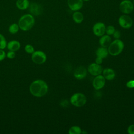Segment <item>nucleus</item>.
Returning a JSON list of instances; mask_svg holds the SVG:
<instances>
[{"mask_svg":"<svg viewBox=\"0 0 134 134\" xmlns=\"http://www.w3.org/2000/svg\"><path fill=\"white\" fill-rule=\"evenodd\" d=\"M29 91L34 96L41 97L47 94L48 91V86L43 80H37L31 83Z\"/></svg>","mask_w":134,"mask_h":134,"instance_id":"f257e3e1","label":"nucleus"},{"mask_svg":"<svg viewBox=\"0 0 134 134\" xmlns=\"http://www.w3.org/2000/svg\"><path fill=\"white\" fill-rule=\"evenodd\" d=\"M35 23L34 17L29 14L23 15L18 20V26L20 29L23 31H28L31 29Z\"/></svg>","mask_w":134,"mask_h":134,"instance_id":"f03ea898","label":"nucleus"},{"mask_svg":"<svg viewBox=\"0 0 134 134\" xmlns=\"http://www.w3.org/2000/svg\"><path fill=\"white\" fill-rule=\"evenodd\" d=\"M108 47V53L113 56H117L122 51L124 44L121 40L117 39L111 42Z\"/></svg>","mask_w":134,"mask_h":134,"instance_id":"7ed1b4c3","label":"nucleus"},{"mask_svg":"<svg viewBox=\"0 0 134 134\" xmlns=\"http://www.w3.org/2000/svg\"><path fill=\"white\" fill-rule=\"evenodd\" d=\"M70 102L75 107H82L86 104V97L84 94L81 93H75L71 96Z\"/></svg>","mask_w":134,"mask_h":134,"instance_id":"20e7f679","label":"nucleus"},{"mask_svg":"<svg viewBox=\"0 0 134 134\" xmlns=\"http://www.w3.org/2000/svg\"><path fill=\"white\" fill-rule=\"evenodd\" d=\"M31 59L35 63L40 64L46 62L47 57L45 53L42 51H35L32 53Z\"/></svg>","mask_w":134,"mask_h":134,"instance_id":"39448f33","label":"nucleus"},{"mask_svg":"<svg viewBox=\"0 0 134 134\" xmlns=\"http://www.w3.org/2000/svg\"><path fill=\"white\" fill-rule=\"evenodd\" d=\"M133 9L134 5L129 0H124L119 4V10L124 14H130L133 11Z\"/></svg>","mask_w":134,"mask_h":134,"instance_id":"423d86ee","label":"nucleus"},{"mask_svg":"<svg viewBox=\"0 0 134 134\" xmlns=\"http://www.w3.org/2000/svg\"><path fill=\"white\" fill-rule=\"evenodd\" d=\"M118 23L122 28L128 29L132 27L133 21L130 16L126 15H123L119 17L118 19Z\"/></svg>","mask_w":134,"mask_h":134,"instance_id":"0eeeda50","label":"nucleus"},{"mask_svg":"<svg viewBox=\"0 0 134 134\" xmlns=\"http://www.w3.org/2000/svg\"><path fill=\"white\" fill-rule=\"evenodd\" d=\"M106 30L105 25L102 22H97L94 24L93 27V31L95 35L101 37L104 35Z\"/></svg>","mask_w":134,"mask_h":134,"instance_id":"6e6552de","label":"nucleus"},{"mask_svg":"<svg viewBox=\"0 0 134 134\" xmlns=\"http://www.w3.org/2000/svg\"><path fill=\"white\" fill-rule=\"evenodd\" d=\"M106 83V79L100 74L95 76V77L93 81V86L94 88L96 90H98L102 88Z\"/></svg>","mask_w":134,"mask_h":134,"instance_id":"1a4fd4ad","label":"nucleus"},{"mask_svg":"<svg viewBox=\"0 0 134 134\" xmlns=\"http://www.w3.org/2000/svg\"><path fill=\"white\" fill-rule=\"evenodd\" d=\"M87 70L91 75L97 76L100 74L103 70L100 64H98L96 63H93L88 66Z\"/></svg>","mask_w":134,"mask_h":134,"instance_id":"9d476101","label":"nucleus"},{"mask_svg":"<svg viewBox=\"0 0 134 134\" xmlns=\"http://www.w3.org/2000/svg\"><path fill=\"white\" fill-rule=\"evenodd\" d=\"M68 5L72 11H77L82 8L83 5V0H68Z\"/></svg>","mask_w":134,"mask_h":134,"instance_id":"9b49d317","label":"nucleus"},{"mask_svg":"<svg viewBox=\"0 0 134 134\" xmlns=\"http://www.w3.org/2000/svg\"><path fill=\"white\" fill-rule=\"evenodd\" d=\"M87 74V70L86 68L83 66H80L77 68L74 72V77L78 79L81 80L84 79Z\"/></svg>","mask_w":134,"mask_h":134,"instance_id":"f8f14e48","label":"nucleus"},{"mask_svg":"<svg viewBox=\"0 0 134 134\" xmlns=\"http://www.w3.org/2000/svg\"><path fill=\"white\" fill-rule=\"evenodd\" d=\"M29 9L30 13L35 15H39L42 11V7L41 6L36 3H32L30 4Z\"/></svg>","mask_w":134,"mask_h":134,"instance_id":"ddd939ff","label":"nucleus"},{"mask_svg":"<svg viewBox=\"0 0 134 134\" xmlns=\"http://www.w3.org/2000/svg\"><path fill=\"white\" fill-rule=\"evenodd\" d=\"M103 75L106 80H112L115 77V71L110 68H106L103 70Z\"/></svg>","mask_w":134,"mask_h":134,"instance_id":"4468645a","label":"nucleus"},{"mask_svg":"<svg viewBox=\"0 0 134 134\" xmlns=\"http://www.w3.org/2000/svg\"><path fill=\"white\" fill-rule=\"evenodd\" d=\"M111 39L109 35H106L101 36V38L99 39V44L103 47L106 48L109 46L111 43Z\"/></svg>","mask_w":134,"mask_h":134,"instance_id":"2eb2a0df","label":"nucleus"},{"mask_svg":"<svg viewBox=\"0 0 134 134\" xmlns=\"http://www.w3.org/2000/svg\"><path fill=\"white\" fill-rule=\"evenodd\" d=\"M7 47L10 51H16L19 49L20 44L19 42L17 40H12L8 43L7 44Z\"/></svg>","mask_w":134,"mask_h":134,"instance_id":"dca6fc26","label":"nucleus"},{"mask_svg":"<svg viewBox=\"0 0 134 134\" xmlns=\"http://www.w3.org/2000/svg\"><path fill=\"white\" fill-rule=\"evenodd\" d=\"M29 1L28 0H17L16 7L20 10H25L29 8Z\"/></svg>","mask_w":134,"mask_h":134,"instance_id":"f3484780","label":"nucleus"},{"mask_svg":"<svg viewBox=\"0 0 134 134\" xmlns=\"http://www.w3.org/2000/svg\"><path fill=\"white\" fill-rule=\"evenodd\" d=\"M108 49H107L106 48L103 47H101L98 48L96 51V57L102 58L103 59L106 58L108 55Z\"/></svg>","mask_w":134,"mask_h":134,"instance_id":"a211bd4d","label":"nucleus"},{"mask_svg":"<svg viewBox=\"0 0 134 134\" xmlns=\"http://www.w3.org/2000/svg\"><path fill=\"white\" fill-rule=\"evenodd\" d=\"M72 18L73 20L77 24H80L81 23L83 19H84V16L83 14L80 12L77 11H75L72 15Z\"/></svg>","mask_w":134,"mask_h":134,"instance_id":"6ab92c4d","label":"nucleus"},{"mask_svg":"<svg viewBox=\"0 0 134 134\" xmlns=\"http://www.w3.org/2000/svg\"><path fill=\"white\" fill-rule=\"evenodd\" d=\"M69 134H80L82 132L81 129L77 126L71 127L68 131Z\"/></svg>","mask_w":134,"mask_h":134,"instance_id":"aec40b11","label":"nucleus"},{"mask_svg":"<svg viewBox=\"0 0 134 134\" xmlns=\"http://www.w3.org/2000/svg\"><path fill=\"white\" fill-rule=\"evenodd\" d=\"M19 29V27L18 25L16 23H13L11 24L9 27L8 30L10 33L12 34H15L18 31Z\"/></svg>","mask_w":134,"mask_h":134,"instance_id":"412c9836","label":"nucleus"},{"mask_svg":"<svg viewBox=\"0 0 134 134\" xmlns=\"http://www.w3.org/2000/svg\"><path fill=\"white\" fill-rule=\"evenodd\" d=\"M7 46L6 40L4 36L0 34V49H4Z\"/></svg>","mask_w":134,"mask_h":134,"instance_id":"4be33fe9","label":"nucleus"},{"mask_svg":"<svg viewBox=\"0 0 134 134\" xmlns=\"http://www.w3.org/2000/svg\"><path fill=\"white\" fill-rule=\"evenodd\" d=\"M115 31V29L114 28V26L109 25L108 26H107V27H106V30H105V32L107 34V35H113L114 32Z\"/></svg>","mask_w":134,"mask_h":134,"instance_id":"5701e85b","label":"nucleus"},{"mask_svg":"<svg viewBox=\"0 0 134 134\" xmlns=\"http://www.w3.org/2000/svg\"><path fill=\"white\" fill-rule=\"evenodd\" d=\"M25 50L28 53L32 54L35 51V49L32 45L27 44L25 47Z\"/></svg>","mask_w":134,"mask_h":134,"instance_id":"b1692460","label":"nucleus"},{"mask_svg":"<svg viewBox=\"0 0 134 134\" xmlns=\"http://www.w3.org/2000/svg\"><path fill=\"white\" fill-rule=\"evenodd\" d=\"M16 56V54L15 53V51H10L7 52L6 54V57L9 59H14Z\"/></svg>","mask_w":134,"mask_h":134,"instance_id":"393cba45","label":"nucleus"},{"mask_svg":"<svg viewBox=\"0 0 134 134\" xmlns=\"http://www.w3.org/2000/svg\"><path fill=\"white\" fill-rule=\"evenodd\" d=\"M6 57V54L3 49H0V61L3 60Z\"/></svg>","mask_w":134,"mask_h":134,"instance_id":"a878e982","label":"nucleus"},{"mask_svg":"<svg viewBox=\"0 0 134 134\" xmlns=\"http://www.w3.org/2000/svg\"><path fill=\"white\" fill-rule=\"evenodd\" d=\"M127 131L129 134H134V124L131 125L128 127Z\"/></svg>","mask_w":134,"mask_h":134,"instance_id":"bb28decb","label":"nucleus"},{"mask_svg":"<svg viewBox=\"0 0 134 134\" xmlns=\"http://www.w3.org/2000/svg\"><path fill=\"white\" fill-rule=\"evenodd\" d=\"M126 86L130 88L134 87V80H130L126 83Z\"/></svg>","mask_w":134,"mask_h":134,"instance_id":"cd10ccee","label":"nucleus"},{"mask_svg":"<svg viewBox=\"0 0 134 134\" xmlns=\"http://www.w3.org/2000/svg\"><path fill=\"white\" fill-rule=\"evenodd\" d=\"M113 36L114 37L117 39H119V37H120V31H119L118 30H116L115 31V32L113 34Z\"/></svg>","mask_w":134,"mask_h":134,"instance_id":"c85d7f7f","label":"nucleus"},{"mask_svg":"<svg viewBox=\"0 0 134 134\" xmlns=\"http://www.w3.org/2000/svg\"><path fill=\"white\" fill-rule=\"evenodd\" d=\"M103 62V59L100 58L99 57H96V58L95 59V63L98 64H100Z\"/></svg>","mask_w":134,"mask_h":134,"instance_id":"c756f323","label":"nucleus"},{"mask_svg":"<svg viewBox=\"0 0 134 134\" xmlns=\"http://www.w3.org/2000/svg\"><path fill=\"white\" fill-rule=\"evenodd\" d=\"M83 1H88L89 0H83Z\"/></svg>","mask_w":134,"mask_h":134,"instance_id":"7c9ffc66","label":"nucleus"},{"mask_svg":"<svg viewBox=\"0 0 134 134\" xmlns=\"http://www.w3.org/2000/svg\"><path fill=\"white\" fill-rule=\"evenodd\" d=\"M133 5H134V0H133Z\"/></svg>","mask_w":134,"mask_h":134,"instance_id":"2f4dec72","label":"nucleus"},{"mask_svg":"<svg viewBox=\"0 0 134 134\" xmlns=\"http://www.w3.org/2000/svg\"><path fill=\"white\" fill-rule=\"evenodd\" d=\"M129 1H131V0H129Z\"/></svg>","mask_w":134,"mask_h":134,"instance_id":"473e14b6","label":"nucleus"}]
</instances>
